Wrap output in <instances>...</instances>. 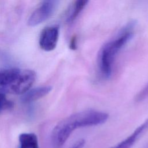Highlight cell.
Segmentation results:
<instances>
[{"instance_id":"obj_8","label":"cell","mask_w":148,"mask_h":148,"mask_svg":"<svg viewBox=\"0 0 148 148\" xmlns=\"http://www.w3.org/2000/svg\"><path fill=\"white\" fill-rule=\"evenodd\" d=\"M88 1L87 0H77L73 1L68 7L66 15L65 20L68 23L75 21L83 9L86 6Z\"/></svg>"},{"instance_id":"obj_7","label":"cell","mask_w":148,"mask_h":148,"mask_svg":"<svg viewBox=\"0 0 148 148\" xmlns=\"http://www.w3.org/2000/svg\"><path fill=\"white\" fill-rule=\"evenodd\" d=\"M52 89L50 86H40L31 90H29L21 97L22 102L24 103H29L39 99L47 94H48Z\"/></svg>"},{"instance_id":"obj_2","label":"cell","mask_w":148,"mask_h":148,"mask_svg":"<svg viewBox=\"0 0 148 148\" xmlns=\"http://www.w3.org/2000/svg\"><path fill=\"white\" fill-rule=\"evenodd\" d=\"M136 23L135 20L127 23L99 49L97 56V66L104 79H109L111 77L114 60L120 50L132 38Z\"/></svg>"},{"instance_id":"obj_13","label":"cell","mask_w":148,"mask_h":148,"mask_svg":"<svg viewBox=\"0 0 148 148\" xmlns=\"http://www.w3.org/2000/svg\"><path fill=\"white\" fill-rule=\"evenodd\" d=\"M77 46V40L76 37L73 36L71 38V39L69 42V47L71 50H75Z\"/></svg>"},{"instance_id":"obj_14","label":"cell","mask_w":148,"mask_h":148,"mask_svg":"<svg viewBox=\"0 0 148 148\" xmlns=\"http://www.w3.org/2000/svg\"><path fill=\"white\" fill-rule=\"evenodd\" d=\"M110 148H114V146H113V147H110Z\"/></svg>"},{"instance_id":"obj_6","label":"cell","mask_w":148,"mask_h":148,"mask_svg":"<svg viewBox=\"0 0 148 148\" xmlns=\"http://www.w3.org/2000/svg\"><path fill=\"white\" fill-rule=\"evenodd\" d=\"M148 130V118L126 139L114 146V148H131L134 143L143 135Z\"/></svg>"},{"instance_id":"obj_11","label":"cell","mask_w":148,"mask_h":148,"mask_svg":"<svg viewBox=\"0 0 148 148\" xmlns=\"http://www.w3.org/2000/svg\"><path fill=\"white\" fill-rule=\"evenodd\" d=\"M148 97V82L147 84L140 90L135 97L136 102H139L143 101Z\"/></svg>"},{"instance_id":"obj_3","label":"cell","mask_w":148,"mask_h":148,"mask_svg":"<svg viewBox=\"0 0 148 148\" xmlns=\"http://www.w3.org/2000/svg\"><path fill=\"white\" fill-rule=\"evenodd\" d=\"M35 72L20 68L0 69V92L11 94H24L33 85Z\"/></svg>"},{"instance_id":"obj_12","label":"cell","mask_w":148,"mask_h":148,"mask_svg":"<svg viewBox=\"0 0 148 148\" xmlns=\"http://www.w3.org/2000/svg\"><path fill=\"white\" fill-rule=\"evenodd\" d=\"M85 144V140L83 139H80L76 141L70 148H83Z\"/></svg>"},{"instance_id":"obj_9","label":"cell","mask_w":148,"mask_h":148,"mask_svg":"<svg viewBox=\"0 0 148 148\" xmlns=\"http://www.w3.org/2000/svg\"><path fill=\"white\" fill-rule=\"evenodd\" d=\"M20 148H39L37 136L34 133H23L18 137Z\"/></svg>"},{"instance_id":"obj_10","label":"cell","mask_w":148,"mask_h":148,"mask_svg":"<svg viewBox=\"0 0 148 148\" xmlns=\"http://www.w3.org/2000/svg\"><path fill=\"white\" fill-rule=\"evenodd\" d=\"M13 104L12 102L6 98L3 93L0 92V112L2 110L11 108Z\"/></svg>"},{"instance_id":"obj_5","label":"cell","mask_w":148,"mask_h":148,"mask_svg":"<svg viewBox=\"0 0 148 148\" xmlns=\"http://www.w3.org/2000/svg\"><path fill=\"white\" fill-rule=\"evenodd\" d=\"M59 38V27L56 25L49 26L41 32L39 44L40 47L46 51L53 50L57 44Z\"/></svg>"},{"instance_id":"obj_4","label":"cell","mask_w":148,"mask_h":148,"mask_svg":"<svg viewBox=\"0 0 148 148\" xmlns=\"http://www.w3.org/2000/svg\"><path fill=\"white\" fill-rule=\"evenodd\" d=\"M58 3L57 1H42L29 16L28 25L35 27L47 20L56 10Z\"/></svg>"},{"instance_id":"obj_1","label":"cell","mask_w":148,"mask_h":148,"mask_svg":"<svg viewBox=\"0 0 148 148\" xmlns=\"http://www.w3.org/2000/svg\"><path fill=\"white\" fill-rule=\"evenodd\" d=\"M108 117L106 113L91 109L72 114L61 120L54 127L51 135L52 143L56 147H61L75 130L103 124Z\"/></svg>"}]
</instances>
